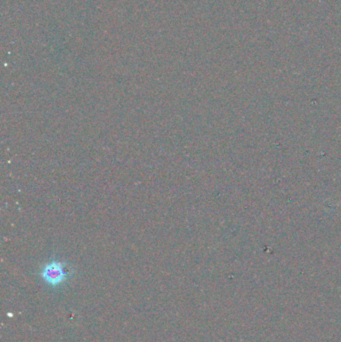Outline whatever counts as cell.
<instances>
[{
	"label": "cell",
	"mask_w": 341,
	"mask_h": 342,
	"mask_svg": "<svg viewBox=\"0 0 341 342\" xmlns=\"http://www.w3.org/2000/svg\"><path fill=\"white\" fill-rule=\"evenodd\" d=\"M40 276L46 284L57 287L68 280L70 277V270L64 262L52 259L42 266Z\"/></svg>",
	"instance_id": "obj_1"
}]
</instances>
